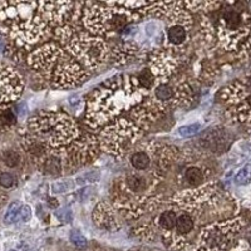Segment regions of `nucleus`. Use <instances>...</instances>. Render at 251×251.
<instances>
[{
  "label": "nucleus",
  "mask_w": 251,
  "mask_h": 251,
  "mask_svg": "<svg viewBox=\"0 0 251 251\" xmlns=\"http://www.w3.org/2000/svg\"><path fill=\"white\" fill-rule=\"evenodd\" d=\"M202 30L208 43L217 44L235 55L251 38V14L241 1L207 3L202 17Z\"/></svg>",
  "instance_id": "f257e3e1"
},
{
  "label": "nucleus",
  "mask_w": 251,
  "mask_h": 251,
  "mask_svg": "<svg viewBox=\"0 0 251 251\" xmlns=\"http://www.w3.org/2000/svg\"><path fill=\"white\" fill-rule=\"evenodd\" d=\"M149 91H146L138 82L137 77H116L104 83L94 92L88 102L86 122L91 128L114 121L118 114L133 109L138 106Z\"/></svg>",
  "instance_id": "f03ea898"
},
{
  "label": "nucleus",
  "mask_w": 251,
  "mask_h": 251,
  "mask_svg": "<svg viewBox=\"0 0 251 251\" xmlns=\"http://www.w3.org/2000/svg\"><path fill=\"white\" fill-rule=\"evenodd\" d=\"M29 64L43 73L55 88L78 86L86 77L79 63L55 43H47L33 51Z\"/></svg>",
  "instance_id": "7ed1b4c3"
},
{
  "label": "nucleus",
  "mask_w": 251,
  "mask_h": 251,
  "mask_svg": "<svg viewBox=\"0 0 251 251\" xmlns=\"http://www.w3.org/2000/svg\"><path fill=\"white\" fill-rule=\"evenodd\" d=\"M33 138L48 149H63L78 140L79 129L68 114L60 112H40L29 121Z\"/></svg>",
  "instance_id": "20e7f679"
},
{
  "label": "nucleus",
  "mask_w": 251,
  "mask_h": 251,
  "mask_svg": "<svg viewBox=\"0 0 251 251\" xmlns=\"http://www.w3.org/2000/svg\"><path fill=\"white\" fill-rule=\"evenodd\" d=\"M140 19V13L116 5L114 3H86L83 9V24L94 35L118 34L132 22Z\"/></svg>",
  "instance_id": "39448f33"
},
{
  "label": "nucleus",
  "mask_w": 251,
  "mask_h": 251,
  "mask_svg": "<svg viewBox=\"0 0 251 251\" xmlns=\"http://www.w3.org/2000/svg\"><path fill=\"white\" fill-rule=\"evenodd\" d=\"M58 39L75 60L88 67L100 66L108 57V46L102 38L88 33H80L69 25H60L55 30Z\"/></svg>",
  "instance_id": "423d86ee"
},
{
  "label": "nucleus",
  "mask_w": 251,
  "mask_h": 251,
  "mask_svg": "<svg viewBox=\"0 0 251 251\" xmlns=\"http://www.w3.org/2000/svg\"><path fill=\"white\" fill-rule=\"evenodd\" d=\"M246 225L244 217L235 216L210 224L201 230L196 251H226L231 249Z\"/></svg>",
  "instance_id": "0eeeda50"
},
{
  "label": "nucleus",
  "mask_w": 251,
  "mask_h": 251,
  "mask_svg": "<svg viewBox=\"0 0 251 251\" xmlns=\"http://www.w3.org/2000/svg\"><path fill=\"white\" fill-rule=\"evenodd\" d=\"M220 98L230 120L251 125V73L224 87Z\"/></svg>",
  "instance_id": "6e6552de"
},
{
  "label": "nucleus",
  "mask_w": 251,
  "mask_h": 251,
  "mask_svg": "<svg viewBox=\"0 0 251 251\" xmlns=\"http://www.w3.org/2000/svg\"><path fill=\"white\" fill-rule=\"evenodd\" d=\"M141 138V131L132 121L116 120L100 134V149L113 156H123L136 141Z\"/></svg>",
  "instance_id": "1a4fd4ad"
},
{
  "label": "nucleus",
  "mask_w": 251,
  "mask_h": 251,
  "mask_svg": "<svg viewBox=\"0 0 251 251\" xmlns=\"http://www.w3.org/2000/svg\"><path fill=\"white\" fill-rule=\"evenodd\" d=\"M49 35V24L42 18L35 15L30 19L22 20L12 26V37L19 46L30 47L37 44Z\"/></svg>",
  "instance_id": "9d476101"
},
{
  "label": "nucleus",
  "mask_w": 251,
  "mask_h": 251,
  "mask_svg": "<svg viewBox=\"0 0 251 251\" xmlns=\"http://www.w3.org/2000/svg\"><path fill=\"white\" fill-rule=\"evenodd\" d=\"M98 140L94 136L86 134L69 145V149L64 152L66 163L73 166L86 165L98 153Z\"/></svg>",
  "instance_id": "9b49d317"
},
{
  "label": "nucleus",
  "mask_w": 251,
  "mask_h": 251,
  "mask_svg": "<svg viewBox=\"0 0 251 251\" xmlns=\"http://www.w3.org/2000/svg\"><path fill=\"white\" fill-rule=\"evenodd\" d=\"M166 104L160 102L154 97L145 98L138 106L134 107L131 112V117L134 122L137 123L138 128H146L150 127L151 123L165 113Z\"/></svg>",
  "instance_id": "f8f14e48"
},
{
  "label": "nucleus",
  "mask_w": 251,
  "mask_h": 251,
  "mask_svg": "<svg viewBox=\"0 0 251 251\" xmlns=\"http://www.w3.org/2000/svg\"><path fill=\"white\" fill-rule=\"evenodd\" d=\"M22 93V82L18 73L8 67H0V103L17 100Z\"/></svg>",
  "instance_id": "ddd939ff"
},
{
  "label": "nucleus",
  "mask_w": 251,
  "mask_h": 251,
  "mask_svg": "<svg viewBox=\"0 0 251 251\" xmlns=\"http://www.w3.org/2000/svg\"><path fill=\"white\" fill-rule=\"evenodd\" d=\"M176 63L169 51H156L150 60V71L157 78H169L175 72Z\"/></svg>",
  "instance_id": "4468645a"
},
{
  "label": "nucleus",
  "mask_w": 251,
  "mask_h": 251,
  "mask_svg": "<svg viewBox=\"0 0 251 251\" xmlns=\"http://www.w3.org/2000/svg\"><path fill=\"white\" fill-rule=\"evenodd\" d=\"M93 221L96 225L102 228H106V230H112L117 226L116 215H114L111 206H108L107 203H100L94 207Z\"/></svg>",
  "instance_id": "2eb2a0df"
},
{
  "label": "nucleus",
  "mask_w": 251,
  "mask_h": 251,
  "mask_svg": "<svg viewBox=\"0 0 251 251\" xmlns=\"http://www.w3.org/2000/svg\"><path fill=\"white\" fill-rule=\"evenodd\" d=\"M210 177V170L200 166H191L185 171V180L192 187H202L207 185V180Z\"/></svg>",
  "instance_id": "dca6fc26"
},
{
  "label": "nucleus",
  "mask_w": 251,
  "mask_h": 251,
  "mask_svg": "<svg viewBox=\"0 0 251 251\" xmlns=\"http://www.w3.org/2000/svg\"><path fill=\"white\" fill-rule=\"evenodd\" d=\"M138 48L132 43H121L117 47H114L112 57L117 64H126L128 63L134 55L137 54Z\"/></svg>",
  "instance_id": "f3484780"
},
{
  "label": "nucleus",
  "mask_w": 251,
  "mask_h": 251,
  "mask_svg": "<svg viewBox=\"0 0 251 251\" xmlns=\"http://www.w3.org/2000/svg\"><path fill=\"white\" fill-rule=\"evenodd\" d=\"M42 160V171L48 175H60L64 167L63 158L60 154L57 153H48L44 156Z\"/></svg>",
  "instance_id": "a211bd4d"
},
{
  "label": "nucleus",
  "mask_w": 251,
  "mask_h": 251,
  "mask_svg": "<svg viewBox=\"0 0 251 251\" xmlns=\"http://www.w3.org/2000/svg\"><path fill=\"white\" fill-rule=\"evenodd\" d=\"M151 153L146 151L134 152L131 156V165L136 171H146L151 167Z\"/></svg>",
  "instance_id": "6ab92c4d"
},
{
  "label": "nucleus",
  "mask_w": 251,
  "mask_h": 251,
  "mask_svg": "<svg viewBox=\"0 0 251 251\" xmlns=\"http://www.w3.org/2000/svg\"><path fill=\"white\" fill-rule=\"evenodd\" d=\"M175 92L174 87H171L170 84H167L166 82L163 83H158L156 87H154V96L153 97L156 100H158L160 102L162 103H167V102H175Z\"/></svg>",
  "instance_id": "aec40b11"
},
{
  "label": "nucleus",
  "mask_w": 251,
  "mask_h": 251,
  "mask_svg": "<svg viewBox=\"0 0 251 251\" xmlns=\"http://www.w3.org/2000/svg\"><path fill=\"white\" fill-rule=\"evenodd\" d=\"M195 227V220L192 217V215L190 214H182L180 216H177L176 226H175V230L178 235H186L190 234V232L194 230Z\"/></svg>",
  "instance_id": "412c9836"
},
{
  "label": "nucleus",
  "mask_w": 251,
  "mask_h": 251,
  "mask_svg": "<svg viewBox=\"0 0 251 251\" xmlns=\"http://www.w3.org/2000/svg\"><path fill=\"white\" fill-rule=\"evenodd\" d=\"M25 150L28 151V153H30L35 158H39V160L48 154V147L43 142L34 140V138H29L26 141Z\"/></svg>",
  "instance_id": "4be33fe9"
},
{
  "label": "nucleus",
  "mask_w": 251,
  "mask_h": 251,
  "mask_svg": "<svg viewBox=\"0 0 251 251\" xmlns=\"http://www.w3.org/2000/svg\"><path fill=\"white\" fill-rule=\"evenodd\" d=\"M177 221V212L169 210V211H165L160 215L158 217V225L165 230V231L170 232L171 230H174L175 226H176Z\"/></svg>",
  "instance_id": "5701e85b"
},
{
  "label": "nucleus",
  "mask_w": 251,
  "mask_h": 251,
  "mask_svg": "<svg viewBox=\"0 0 251 251\" xmlns=\"http://www.w3.org/2000/svg\"><path fill=\"white\" fill-rule=\"evenodd\" d=\"M137 79H138V82H140L141 86H142L146 91L150 88H152V87H156L157 79H156V77L153 75V73L150 71V68L142 69L140 75H138Z\"/></svg>",
  "instance_id": "b1692460"
},
{
  "label": "nucleus",
  "mask_w": 251,
  "mask_h": 251,
  "mask_svg": "<svg viewBox=\"0 0 251 251\" xmlns=\"http://www.w3.org/2000/svg\"><path fill=\"white\" fill-rule=\"evenodd\" d=\"M15 122H17V116H15L12 109L6 108L0 111V129L9 128Z\"/></svg>",
  "instance_id": "393cba45"
},
{
  "label": "nucleus",
  "mask_w": 251,
  "mask_h": 251,
  "mask_svg": "<svg viewBox=\"0 0 251 251\" xmlns=\"http://www.w3.org/2000/svg\"><path fill=\"white\" fill-rule=\"evenodd\" d=\"M3 161L8 167L13 169L20 163V154L14 150H8L3 153Z\"/></svg>",
  "instance_id": "a878e982"
},
{
  "label": "nucleus",
  "mask_w": 251,
  "mask_h": 251,
  "mask_svg": "<svg viewBox=\"0 0 251 251\" xmlns=\"http://www.w3.org/2000/svg\"><path fill=\"white\" fill-rule=\"evenodd\" d=\"M200 129H201L200 123H192V125L183 126V127L178 128V134H180L181 137H185V138L192 137V136L199 133Z\"/></svg>",
  "instance_id": "bb28decb"
},
{
  "label": "nucleus",
  "mask_w": 251,
  "mask_h": 251,
  "mask_svg": "<svg viewBox=\"0 0 251 251\" xmlns=\"http://www.w3.org/2000/svg\"><path fill=\"white\" fill-rule=\"evenodd\" d=\"M20 207H22V206H20L19 202H14L9 206L8 211H6L5 215V223L12 224L14 223V221H17V219L19 217Z\"/></svg>",
  "instance_id": "cd10ccee"
},
{
  "label": "nucleus",
  "mask_w": 251,
  "mask_h": 251,
  "mask_svg": "<svg viewBox=\"0 0 251 251\" xmlns=\"http://www.w3.org/2000/svg\"><path fill=\"white\" fill-rule=\"evenodd\" d=\"M75 185L71 181H62V182H55L51 185V191L54 194H64V192L71 191Z\"/></svg>",
  "instance_id": "c85d7f7f"
},
{
  "label": "nucleus",
  "mask_w": 251,
  "mask_h": 251,
  "mask_svg": "<svg viewBox=\"0 0 251 251\" xmlns=\"http://www.w3.org/2000/svg\"><path fill=\"white\" fill-rule=\"evenodd\" d=\"M15 185V177L9 172L0 174V186L4 188H10Z\"/></svg>",
  "instance_id": "c756f323"
},
{
  "label": "nucleus",
  "mask_w": 251,
  "mask_h": 251,
  "mask_svg": "<svg viewBox=\"0 0 251 251\" xmlns=\"http://www.w3.org/2000/svg\"><path fill=\"white\" fill-rule=\"evenodd\" d=\"M69 237H71L72 243L75 244V245L79 246V248H84V246L87 245V239L83 236L80 232L72 231L71 235H69Z\"/></svg>",
  "instance_id": "7c9ffc66"
},
{
  "label": "nucleus",
  "mask_w": 251,
  "mask_h": 251,
  "mask_svg": "<svg viewBox=\"0 0 251 251\" xmlns=\"http://www.w3.org/2000/svg\"><path fill=\"white\" fill-rule=\"evenodd\" d=\"M250 177H251L250 167H245V169L241 170V171L239 172V175L236 176V182L239 183V185H244V183L249 182Z\"/></svg>",
  "instance_id": "2f4dec72"
},
{
  "label": "nucleus",
  "mask_w": 251,
  "mask_h": 251,
  "mask_svg": "<svg viewBox=\"0 0 251 251\" xmlns=\"http://www.w3.org/2000/svg\"><path fill=\"white\" fill-rule=\"evenodd\" d=\"M19 217L23 220V221H28V220H30V217H31L30 206H28V205L22 206V207H20V211H19Z\"/></svg>",
  "instance_id": "473e14b6"
},
{
  "label": "nucleus",
  "mask_w": 251,
  "mask_h": 251,
  "mask_svg": "<svg viewBox=\"0 0 251 251\" xmlns=\"http://www.w3.org/2000/svg\"><path fill=\"white\" fill-rule=\"evenodd\" d=\"M100 174L98 171H92L86 174L83 177H80V180H86V182H96V181L100 180Z\"/></svg>",
  "instance_id": "72a5a7b5"
},
{
  "label": "nucleus",
  "mask_w": 251,
  "mask_h": 251,
  "mask_svg": "<svg viewBox=\"0 0 251 251\" xmlns=\"http://www.w3.org/2000/svg\"><path fill=\"white\" fill-rule=\"evenodd\" d=\"M10 251H15V250H10Z\"/></svg>",
  "instance_id": "f704fd0d"
}]
</instances>
